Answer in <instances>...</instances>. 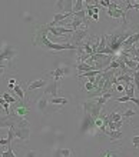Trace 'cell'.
I'll return each mask as SVG.
<instances>
[{
    "instance_id": "obj_1",
    "label": "cell",
    "mask_w": 139,
    "mask_h": 157,
    "mask_svg": "<svg viewBox=\"0 0 139 157\" xmlns=\"http://www.w3.org/2000/svg\"><path fill=\"white\" fill-rule=\"evenodd\" d=\"M33 46L40 47L46 52H62V50H78L73 44L67 43H55L47 39V30L46 25H36L35 26V36H33Z\"/></svg>"
},
{
    "instance_id": "obj_2",
    "label": "cell",
    "mask_w": 139,
    "mask_h": 157,
    "mask_svg": "<svg viewBox=\"0 0 139 157\" xmlns=\"http://www.w3.org/2000/svg\"><path fill=\"white\" fill-rule=\"evenodd\" d=\"M17 57V52L14 46L3 43L0 46V70L9 69V67H14V60Z\"/></svg>"
},
{
    "instance_id": "obj_3",
    "label": "cell",
    "mask_w": 139,
    "mask_h": 157,
    "mask_svg": "<svg viewBox=\"0 0 139 157\" xmlns=\"http://www.w3.org/2000/svg\"><path fill=\"white\" fill-rule=\"evenodd\" d=\"M82 109H83V113H88L93 119H98L100 114H102V106H99L96 103V100L92 99V100H86L82 103Z\"/></svg>"
},
{
    "instance_id": "obj_4",
    "label": "cell",
    "mask_w": 139,
    "mask_h": 157,
    "mask_svg": "<svg viewBox=\"0 0 139 157\" xmlns=\"http://www.w3.org/2000/svg\"><path fill=\"white\" fill-rule=\"evenodd\" d=\"M88 37H89V29H79L72 33L69 40H70V44H73L75 47H79Z\"/></svg>"
},
{
    "instance_id": "obj_5",
    "label": "cell",
    "mask_w": 139,
    "mask_h": 157,
    "mask_svg": "<svg viewBox=\"0 0 139 157\" xmlns=\"http://www.w3.org/2000/svg\"><path fill=\"white\" fill-rule=\"evenodd\" d=\"M108 14H109V17H112V19H122L123 21H126V12H125L123 9L119 7L118 3H115V2L109 3Z\"/></svg>"
},
{
    "instance_id": "obj_6",
    "label": "cell",
    "mask_w": 139,
    "mask_h": 157,
    "mask_svg": "<svg viewBox=\"0 0 139 157\" xmlns=\"http://www.w3.org/2000/svg\"><path fill=\"white\" fill-rule=\"evenodd\" d=\"M90 128H95V119L88 113H83V117L80 120V133L89 132Z\"/></svg>"
},
{
    "instance_id": "obj_7",
    "label": "cell",
    "mask_w": 139,
    "mask_h": 157,
    "mask_svg": "<svg viewBox=\"0 0 139 157\" xmlns=\"http://www.w3.org/2000/svg\"><path fill=\"white\" fill-rule=\"evenodd\" d=\"M57 90H59V82L57 80H50L47 84H46L45 93L43 94L46 97H50V99H55L57 97Z\"/></svg>"
},
{
    "instance_id": "obj_8",
    "label": "cell",
    "mask_w": 139,
    "mask_h": 157,
    "mask_svg": "<svg viewBox=\"0 0 139 157\" xmlns=\"http://www.w3.org/2000/svg\"><path fill=\"white\" fill-rule=\"evenodd\" d=\"M57 13H73V0H59L56 2Z\"/></svg>"
},
{
    "instance_id": "obj_9",
    "label": "cell",
    "mask_w": 139,
    "mask_h": 157,
    "mask_svg": "<svg viewBox=\"0 0 139 157\" xmlns=\"http://www.w3.org/2000/svg\"><path fill=\"white\" fill-rule=\"evenodd\" d=\"M47 75L53 76V80H57V82H59L62 77H66L67 75H70V67L69 66H60V67H57L56 70L49 71Z\"/></svg>"
},
{
    "instance_id": "obj_10",
    "label": "cell",
    "mask_w": 139,
    "mask_h": 157,
    "mask_svg": "<svg viewBox=\"0 0 139 157\" xmlns=\"http://www.w3.org/2000/svg\"><path fill=\"white\" fill-rule=\"evenodd\" d=\"M13 133H14V139H19L23 141H27L30 137V128L29 127H16L13 128Z\"/></svg>"
},
{
    "instance_id": "obj_11",
    "label": "cell",
    "mask_w": 139,
    "mask_h": 157,
    "mask_svg": "<svg viewBox=\"0 0 139 157\" xmlns=\"http://www.w3.org/2000/svg\"><path fill=\"white\" fill-rule=\"evenodd\" d=\"M49 99L46 97L45 94H42L39 99H37V101H36V107H37V110L40 113H43V114H46V113L49 112L47 110V106H49Z\"/></svg>"
},
{
    "instance_id": "obj_12",
    "label": "cell",
    "mask_w": 139,
    "mask_h": 157,
    "mask_svg": "<svg viewBox=\"0 0 139 157\" xmlns=\"http://www.w3.org/2000/svg\"><path fill=\"white\" fill-rule=\"evenodd\" d=\"M49 83L47 78H37L35 82H32L30 84L27 86V90L29 91H33V90H37V89H42V87H46V84Z\"/></svg>"
},
{
    "instance_id": "obj_13",
    "label": "cell",
    "mask_w": 139,
    "mask_h": 157,
    "mask_svg": "<svg viewBox=\"0 0 139 157\" xmlns=\"http://www.w3.org/2000/svg\"><path fill=\"white\" fill-rule=\"evenodd\" d=\"M13 114L17 117H22V119H25V116H27L29 114V107H27V104L23 103L22 101V104H19L14 110H13Z\"/></svg>"
},
{
    "instance_id": "obj_14",
    "label": "cell",
    "mask_w": 139,
    "mask_h": 157,
    "mask_svg": "<svg viewBox=\"0 0 139 157\" xmlns=\"http://www.w3.org/2000/svg\"><path fill=\"white\" fill-rule=\"evenodd\" d=\"M105 134L109 137V140L111 141H119V140H122L123 139V133L121 132V130H108L106 128Z\"/></svg>"
},
{
    "instance_id": "obj_15",
    "label": "cell",
    "mask_w": 139,
    "mask_h": 157,
    "mask_svg": "<svg viewBox=\"0 0 139 157\" xmlns=\"http://www.w3.org/2000/svg\"><path fill=\"white\" fill-rule=\"evenodd\" d=\"M100 157H123L122 153L119 150H102L100 151Z\"/></svg>"
},
{
    "instance_id": "obj_16",
    "label": "cell",
    "mask_w": 139,
    "mask_h": 157,
    "mask_svg": "<svg viewBox=\"0 0 139 157\" xmlns=\"http://www.w3.org/2000/svg\"><path fill=\"white\" fill-rule=\"evenodd\" d=\"M0 157H17L12 149V144H6V150L0 153Z\"/></svg>"
},
{
    "instance_id": "obj_17",
    "label": "cell",
    "mask_w": 139,
    "mask_h": 157,
    "mask_svg": "<svg viewBox=\"0 0 139 157\" xmlns=\"http://www.w3.org/2000/svg\"><path fill=\"white\" fill-rule=\"evenodd\" d=\"M49 99V97H47ZM49 103L50 104H60V106H65V104L69 103V100L66 97H55V99H49Z\"/></svg>"
},
{
    "instance_id": "obj_18",
    "label": "cell",
    "mask_w": 139,
    "mask_h": 157,
    "mask_svg": "<svg viewBox=\"0 0 139 157\" xmlns=\"http://www.w3.org/2000/svg\"><path fill=\"white\" fill-rule=\"evenodd\" d=\"M72 156V150L70 149H59L55 151V157H70Z\"/></svg>"
},
{
    "instance_id": "obj_19",
    "label": "cell",
    "mask_w": 139,
    "mask_h": 157,
    "mask_svg": "<svg viewBox=\"0 0 139 157\" xmlns=\"http://www.w3.org/2000/svg\"><path fill=\"white\" fill-rule=\"evenodd\" d=\"M85 10V3L83 0H73V13H79Z\"/></svg>"
},
{
    "instance_id": "obj_20",
    "label": "cell",
    "mask_w": 139,
    "mask_h": 157,
    "mask_svg": "<svg viewBox=\"0 0 139 157\" xmlns=\"http://www.w3.org/2000/svg\"><path fill=\"white\" fill-rule=\"evenodd\" d=\"M123 123H125V121H109V123L106 124V128L108 130H119V128L122 127L123 126Z\"/></svg>"
},
{
    "instance_id": "obj_21",
    "label": "cell",
    "mask_w": 139,
    "mask_h": 157,
    "mask_svg": "<svg viewBox=\"0 0 139 157\" xmlns=\"http://www.w3.org/2000/svg\"><path fill=\"white\" fill-rule=\"evenodd\" d=\"M13 90H14V93H16V94L19 96V97H20L22 100H25V97H26V93H25V91H23V89H22V87L19 86V84H16V86L13 87Z\"/></svg>"
},
{
    "instance_id": "obj_22",
    "label": "cell",
    "mask_w": 139,
    "mask_h": 157,
    "mask_svg": "<svg viewBox=\"0 0 139 157\" xmlns=\"http://www.w3.org/2000/svg\"><path fill=\"white\" fill-rule=\"evenodd\" d=\"M2 97H3V99L6 100V103H9V104H13V103H16V101H17L16 97H14V96H12L10 93H4Z\"/></svg>"
},
{
    "instance_id": "obj_23",
    "label": "cell",
    "mask_w": 139,
    "mask_h": 157,
    "mask_svg": "<svg viewBox=\"0 0 139 157\" xmlns=\"http://www.w3.org/2000/svg\"><path fill=\"white\" fill-rule=\"evenodd\" d=\"M85 90H88V91H95V86H93V83H90V82H86L85 83Z\"/></svg>"
},
{
    "instance_id": "obj_24",
    "label": "cell",
    "mask_w": 139,
    "mask_h": 157,
    "mask_svg": "<svg viewBox=\"0 0 139 157\" xmlns=\"http://www.w3.org/2000/svg\"><path fill=\"white\" fill-rule=\"evenodd\" d=\"M37 156H39V153L36 150H27L26 151V157H37Z\"/></svg>"
},
{
    "instance_id": "obj_25",
    "label": "cell",
    "mask_w": 139,
    "mask_h": 157,
    "mask_svg": "<svg viewBox=\"0 0 139 157\" xmlns=\"http://www.w3.org/2000/svg\"><path fill=\"white\" fill-rule=\"evenodd\" d=\"M132 143H133V147H136V149H138V147H139V136L132 137Z\"/></svg>"
},
{
    "instance_id": "obj_26",
    "label": "cell",
    "mask_w": 139,
    "mask_h": 157,
    "mask_svg": "<svg viewBox=\"0 0 139 157\" xmlns=\"http://www.w3.org/2000/svg\"><path fill=\"white\" fill-rule=\"evenodd\" d=\"M115 89H116V91H119V93H125V86H123V84H119L118 83Z\"/></svg>"
},
{
    "instance_id": "obj_27",
    "label": "cell",
    "mask_w": 139,
    "mask_h": 157,
    "mask_svg": "<svg viewBox=\"0 0 139 157\" xmlns=\"http://www.w3.org/2000/svg\"><path fill=\"white\" fill-rule=\"evenodd\" d=\"M14 86H16V78H10L9 80V89H13Z\"/></svg>"
},
{
    "instance_id": "obj_28",
    "label": "cell",
    "mask_w": 139,
    "mask_h": 157,
    "mask_svg": "<svg viewBox=\"0 0 139 157\" xmlns=\"http://www.w3.org/2000/svg\"><path fill=\"white\" fill-rule=\"evenodd\" d=\"M99 4H102V6H105V7H109V3H111V2H109V0H105V2H98Z\"/></svg>"
},
{
    "instance_id": "obj_29",
    "label": "cell",
    "mask_w": 139,
    "mask_h": 157,
    "mask_svg": "<svg viewBox=\"0 0 139 157\" xmlns=\"http://www.w3.org/2000/svg\"><path fill=\"white\" fill-rule=\"evenodd\" d=\"M90 17H92V19H93L95 21H96V20H98V19H99V16H98V14H92V16H90Z\"/></svg>"
},
{
    "instance_id": "obj_30",
    "label": "cell",
    "mask_w": 139,
    "mask_h": 157,
    "mask_svg": "<svg viewBox=\"0 0 139 157\" xmlns=\"http://www.w3.org/2000/svg\"><path fill=\"white\" fill-rule=\"evenodd\" d=\"M0 146H2V144H0Z\"/></svg>"
}]
</instances>
